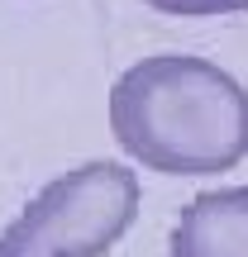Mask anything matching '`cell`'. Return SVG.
Listing matches in <instances>:
<instances>
[{
    "label": "cell",
    "mask_w": 248,
    "mask_h": 257,
    "mask_svg": "<svg viewBox=\"0 0 248 257\" xmlns=\"http://www.w3.org/2000/svg\"><path fill=\"white\" fill-rule=\"evenodd\" d=\"M110 134L148 172L215 176L248 157V91L196 53H153L110 86Z\"/></svg>",
    "instance_id": "1"
},
{
    "label": "cell",
    "mask_w": 248,
    "mask_h": 257,
    "mask_svg": "<svg viewBox=\"0 0 248 257\" xmlns=\"http://www.w3.org/2000/svg\"><path fill=\"white\" fill-rule=\"evenodd\" d=\"M138 172L124 162H81L53 176L0 233V257H105L138 219Z\"/></svg>",
    "instance_id": "2"
},
{
    "label": "cell",
    "mask_w": 248,
    "mask_h": 257,
    "mask_svg": "<svg viewBox=\"0 0 248 257\" xmlns=\"http://www.w3.org/2000/svg\"><path fill=\"white\" fill-rule=\"evenodd\" d=\"M167 257H248V186L201 191L177 219Z\"/></svg>",
    "instance_id": "3"
}]
</instances>
